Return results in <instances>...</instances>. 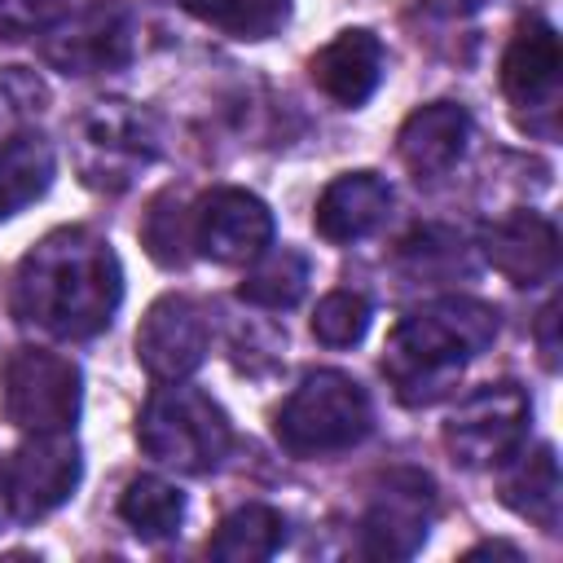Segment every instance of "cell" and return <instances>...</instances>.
<instances>
[{"mask_svg":"<svg viewBox=\"0 0 563 563\" xmlns=\"http://www.w3.org/2000/svg\"><path fill=\"white\" fill-rule=\"evenodd\" d=\"M435 510V484L431 475L400 466L387 471L378 493L369 497V510L361 519V550L369 559H409L431 528Z\"/></svg>","mask_w":563,"mask_h":563,"instance_id":"cell-8","label":"cell"},{"mask_svg":"<svg viewBox=\"0 0 563 563\" xmlns=\"http://www.w3.org/2000/svg\"><path fill=\"white\" fill-rule=\"evenodd\" d=\"M211 330H207V312L189 299V295H163L150 303V312L141 317L136 330V361L158 378V383H176L185 374H194L207 356Z\"/></svg>","mask_w":563,"mask_h":563,"instance_id":"cell-11","label":"cell"},{"mask_svg":"<svg viewBox=\"0 0 563 563\" xmlns=\"http://www.w3.org/2000/svg\"><path fill=\"white\" fill-rule=\"evenodd\" d=\"M484 260L515 286H541L559 268V229L537 211H515L479 233Z\"/></svg>","mask_w":563,"mask_h":563,"instance_id":"cell-13","label":"cell"},{"mask_svg":"<svg viewBox=\"0 0 563 563\" xmlns=\"http://www.w3.org/2000/svg\"><path fill=\"white\" fill-rule=\"evenodd\" d=\"M466 141H471V114L453 101H431L405 119L396 150L413 176H444L466 154Z\"/></svg>","mask_w":563,"mask_h":563,"instance_id":"cell-15","label":"cell"},{"mask_svg":"<svg viewBox=\"0 0 563 563\" xmlns=\"http://www.w3.org/2000/svg\"><path fill=\"white\" fill-rule=\"evenodd\" d=\"M185 242H194V229H185L180 220V202L176 198H158L150 220H145V246L158 264H185Z\"/></svg>","mask_w":563,"mask_h":563,"instance_id":"cell-25","label":"cell"},{"mask_svg":"<svg viewBox=\"0 0 563 563\" xmlns=\"http://www.w3.org/2000/svg\"><path fill=\"white\" fill-rule=\"evenodd\" d=\"M198 22L233 40H268L290 18V0H180Z\"/></svg>","mask_w":563,"mask_h":563,"instance_id":"cell-23","label":"cell"},{"mask_svg":"<svg viewBox=\"0 0 563 563\" xmlns=\"http://www.w3.org/2000/svg\"><path fill=\"white\" fill-rule=\"evenodd\" d=\"M497 339V312L479 299H435L405 317L383 352V374L405 405L440 400L462 369Z\"/></svg>","mask_w":563,"mask_h":563,"instance_id":"cell-2","label":"cell"},{"mask_svg":"<svg viewBox=\"0 0 563 563\" xmlns=\"http://www.w3.org/2000/svg\"><path fill=\"white\" fill-rule=\"evenodd\" d=\"M559 35L550 22L541 18H528L515 26L510 35V48L501 57V88L515 106H550L554 92H559Z\"/></svg>","mask_w":563,"mask_h":563,"instance_id":"cell-14","label":"cell"},{"mask_svg":"<svg viewBox=\"0 0 563 563\" xmlns=\"http://www.w3.org/2000/svg\"><path fill=\"white\" fill-rule=\"evenodd\" d=\"M119 515L123 523L145 537V541H163V537H176L180 532V519H185V493L158 475H141L123 488L119 497Z\"/></svg>","mask_w":563,"mask_h":563,"instance_id":"cell-21","label":"cell"},{"mask_svg":"<svg viewBox=\"0 0 563 563\" xmlns=\"http://www.w3.org/2000/svg\"><path fill=\"white\" fill-rule=\"evenodd\" d=\"M123 299V268L92 229H57L40 238L13 282V312L57 339H92Z\"/></svg>","mask_w":563,"mask_h":563,"instance_id":"cell-1","label":"cell"},{"mask_svg":"<svg viewBox=\"0 0 563 563\" xmlns=\"http://www.w3.org/2000/svg\"><path fill=\"white\" fill-rule=\"evenodd\" d=\"M53 145L35 132L9 136L0 145V220L18 216L26 202H35L53 185Z\"/></svg>","mask_w":563,"mask_h":563,"instance_id":"cell-20","label":"cell"},{"mask_svg":"<svg viewBox=\"0 0 563 563\" xmlns=\"http://www.w3.org/2000/svg\"><path fill=\"white\" fill-rule=\"evenodd\" d=\"M4 418L31 435L40 431H70L79 418V369L75 361L22 347L4 365Z\"/></svg>","mask_w":563,"mask_h":563,"instance_id":"cell-6","label":"cell"},{"mask_svg":"<svg viewBox=\"0 0 563 563\" xmlns=\"http://www.w3.org/2000/svg\"><path fill=\"white\" fill-rule=\"evenodd\" d=\"M44 57L66 75L114 70L132 57V13L114 0H97L79 13H66L57 22V35H48Z\"/></svg>","mask_w":563,"mask_h":563,"instance_id":"cell-10","label":"cell"},{"mask_svg":"<svg viewBox=\"0 0 563 563\" xmlns=\"http://www.w3.org/2000/svg\"><path fill=\"white\" fill-rule=\"evenodd\" d=\"M453 4H457V9H466V13H471V9H479V4H488V0H453Z\"/></svg>","mask_w":563,"mask_h":563,"instance_id":"cell-28","label":"cell"},{"mask_svg":"<svg viewBox=\"0 0 563 563\" xmlns=\"http://www.w3.org/2000/svg\"><path fill=\"white\" fill-rule=\"evenodd\" d=\"M282 541H286V519L264 501H246L220 519L216 537L207 541V554L220 563H260L273 559Z\"/></svg>","mask_w":563,"mask_h":563,"instance_id":"cell-18","label":"cell"},{"mask_svg":"<svg viewBox=\"0 0 563 563\" xmlns=\"http://www.w3.org/2000/svg\"><path fill=\"white\" fill-rule=\"evenodd\" d=\"M369 330V299L356 290H330L312 312V334L325 347H352Z\"/></svg>","mask_w":563,"mask_h":563,"instance_id":"cell-24","label":"cell"},{"mask_svg":"<svg viewBox=\"0 0 563 563\" xmlns=\"http://www.w3.org/2000/svg\"><path fill=\"white\" fill-rule=\"evenodd\" d=\"M70 13V0H0V40H26L53 31Z\"/></svg>","mask_w":563,"mask_h":563,"instance_id":"cell-26","label":"cell"},{"mask_svg":"<svg viewBox=\"0 0 563 563\" xmlns=\"http://www.w3.org/2000/svg\"><path fill=\"white\" fill-rule=\"evenodd\" d=\"M79 471H84L79 444L66 431H40L13 453L4 471V501L22 523L44 519L75 493Z\"/></svg>","mask_w":563,"mask_h":563,"instance_id":"cell-9","label":"cell"},{"mask_svg":"<svg viewBox=\"0 0 563 563\" xmlns=\"http://www.w3.org/2000/svg\"><path fill=\"white\" fill-rule=\"evenodd\" d=\"M136 440L154 462L176 466L185 475H202L224 462L233 444V427H229V413L207 391L158 387L141 409Z\"/></svg>","mask_w":563,"mask_h":563,"instance_id":"cell-3","label":"cell"},{"mask_svg":"<svg viewBox=\"0 0 563 563\" xmlns=\"http://www.w3.org/2000/svg\"><path fill=\"white\" fill-rule=\"evenodd\" d=\"M501 501L532 519L537 528L545 532H559V501H563V488H559V462H554V449L541 444L532 457H519L515 471H506L501 479Z\"/></svg>","mask_w":563,"mask_h":563,"instance_id":"cell-19","label":"cell"},{"mask_svg":"<svg viewBox=\"0 0 563 563\" xmlns=\"http://www.w3.org/2000/svg\"><path fill=\"white\" fill-rule=\"evenodd\" d=\"M308 290V260L299 251H260L255 255V268L242 277L238 295L246 303H260V308H290L299 303Z\"/></svg>","mask_w":563,"mask_h":563,"instance_id":"cell-22","label":"cell"},{"mask_svg":"<svg viewBox=\"0 0 563 563\" xmlns=\"http://www.w3.org/2000/svg\"><path fill=\"white\" fill-rule=\"evenodd\" d=\"M383 62H387V53H383V44H378L374 31H343V35H334L312 57L308 70H312V84L330 101L361 106V101L374 97V88L383 79Z\"/></svg>","mask_w":563,"mask_h":563,"instance_id":"cell-16","label":"cell"},{"mask_svg":"<svg viewBox=\"0 0 563 563\" xmlns=\"http://www.w3.org/2000/svg\"><path fill=\"white\" fill-rule=\"evenodd\" d=\"M554 321H559V303H550V308H541V321H537V339H541V361H545V369H554V365H559V343H554Z\"/></svg>","mask_w":563,"mask_h":563,"instance_id":"cell-27","label":"cell"},{"mask_svg":"<svg viewBox=\"0 0 563 563\" xmlns=\"http://www.w3.org/2000/svg\"><path fill=\"white\" fill-rule=\"evenodd\" d=\"M387 211H391V185L374 172H347L325 185L312 224L325 242H356L374 233L387 220Z\"/></svg>","mask_w":563,"mask_h":563,"instance_id":"cell-17","label":"cell"},{"mask_svg":"<svg viewBox=\"0 0 563 563\" xmlns=\"http://www.w3.org/2000/svg\"><path fill=\"white\" fill-rule=\"evenodd\" d=\"M374 409L365 387L343 374V369H317L308 374L290 400L277 409V440L295 457H317V453H339L352 449L369 435Z\"/></svg>","mask_w":563,"mask_h":563,"instance_id":"cell-4","label":"cell"},{"mask_svg":"<svg viewBox=\"0 0 563 563\" xmlns=\"http://www.w3.org/2000/svg\"><path fill=\"white\" fill-rule=\"evenodd\" d=\"M158 154L154 119L128 101H97L79 123V172L97 189H123Z\"/></svg>","mask_w":563,"mask_h":563,"instance_id":"cell-7","label":"cell"},{"mask_svg":"<svg viewBox=\"0 0 563 563\" xmlns=\"http://www.w3.org/2000/svg\"><path fill=\"white\" fill-rule=\"evenodd\" d=\"M273 242V211L246 189H216L194 216V246L216 264H246Z\"/></svg>","mask_w":563,"mask_h":563,"instance_id":"cell-12","label":"cell"},{"mask_svg":"<svg viewBox=\"0 0 563 563\" xmlns=\"http://www.w3.org/2000/svg\"><path fill=\"white\" fill-rule=\"evenodd\" d=\"M528 396L519 383H484L479 391H471L444 422V444L453 453V462L484 471V466H501L515 457V449L528 435Z\"/></svg>","mask_w":563,"mask_h":563,"instance_id":"cell-5","label":"cell"},{"mask_svg":"<svg viewBox=\"0 0 563 563\" xmlns=\"http://www.w3.org/2000/svg\"><path fill=\"white\" fill-rule=\"evenodd\" d=\"M0 510H4V471H0Z\"/></svg>","mask_w":563,"mask_h":563,"instance_id":"cell-29","label":"cell"}]
</instances>
